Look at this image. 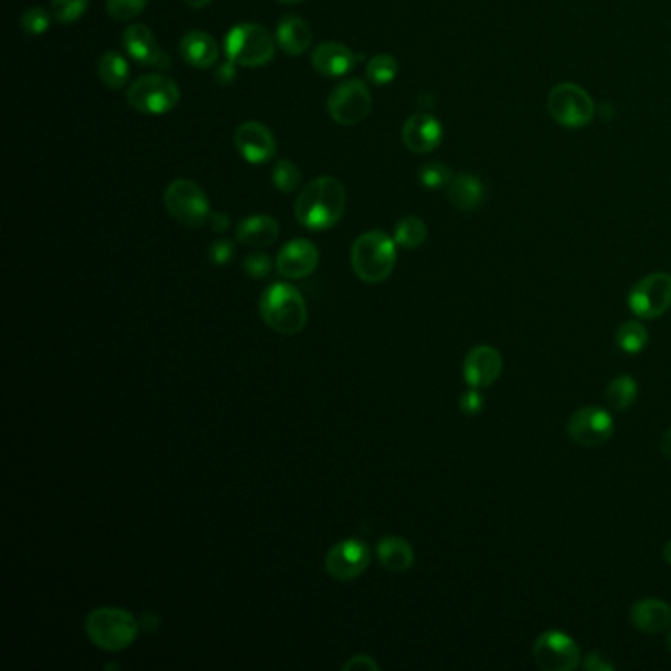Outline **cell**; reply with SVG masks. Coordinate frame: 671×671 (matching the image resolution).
<instances>
[{
    "instance_id": "484cf974",
    "label": "cell",
    "mask_w": 671,
    "mask_h": 671,
    "mask_svg": "<svg viewBox=\"0 0 671 671\" xmlns=\"http://www.w3.org/2000/svg\"><path fill=\"white\" fill-rule=\"evenodd\" d=\"M97 73H99V79L103 81L105 87H109L113 91H119L126 85L130 69H128V61L122 54L105 52L97 63Z\"/></svg>"
},
{
    "instance_id": "cb8c5ba5",
    "label": "cell",
    "mask_w": 671,
    "mask_h": 671,
    "mask_svg": "<svg viewBox=\"0 0 671 671\" xmlns=\"http://www.w3.org/2000/svg\"><path fill=\"white\" fill-rule=\"evenodd\" d=\"M447 199L459 211H475L485 201V185L471 174L453 176L447 185Z\"/></svg>"
},
{
    "instance_id": "ab89813d",
    "label": "cell",
    "mask_w": 671,
    "mask_h": 671,
    "mask_svg": "<svg viewBox=\"0 0 671 671\" xmlns=\"http://www.w3.org/2000/svg\"><path fill=\"white\" fill-rule=\"evenodd\" d=\"M583 668L587 671H612L614 666L609 664L599 652H589L583 660Z\"/></svg>"
},
{
    "instance_id": "f6af8a7d",
    "label": "cell",
    "mask_w": 671,
    "mask_h": 671,
    "mask_svg": "<svg viewBox=\"0 0 671 671\" xmlns=\"http://www.w3.org/2000/svg\"><path fill=\"white\" fill-rule=\"evenodd\" d=\"M189 8H205V6H209L213 0H183Z\"/></svg>"
},
{
    "instance_id": "7dc6e473",
    "label": "cell",
    "mask_w": 671,
    "mask_h": 671,
    "mask_svg": "<svg viewBox=\"0 0 671 671\" xmlns=\"http://www.w3.org/2000/svg\"><path fill=\"white\" fill-rule=\"evenodd\" d=\"M278 2H284V4H298V2H304V0H278Z\"/></svg>"
},
{
    "instance_id": "836d02e7",
    "label": "cell",
    "mask_w": 671,
    "mask_h": 671,
    "mask_svg": "<svg viewBox=\"0 0 671 671\" xmlns=\"http://www.w3.org/2000/svg\"><path fill=\"white\" fill-rule=\"evenodd\" d=\"M148 0H107V14L115 22H130L140 16L146 8Z\"/></svg>"
},
{
    "instance_id": "4fadbf2b",
    "label": "cell",
    "mask_w": 671,
    "mask_h": 671,
    "mask_svg": "<svg viewBox=\"0 0 671 671\" xmlns=\"http://www.w3.org/2000/svg\"><path fill=\"white\" fill-rule=\"evenodd\" d=\"M370 565V549L365 542L349 538L329 549L325 557L327 573L337 581H353Z\"/></svg>"
},
{
    "instance_id": "e0dca14e",
    "label": "cell",
    "mask_w": 671,
    "mask_h": 671,
    "mask_svg": "<svg viewBox=\"0 0 671 671\" xmlns=\"http://www.w3.org/2000/svg\"><path fill=\"white\" fill-rule=\"evenodd\" d=\"M502 372V355L488 345L469 351L463 363V378L469 388H487Z\"/></svg>"
},
{
    "instance_id": "7c38bea8",
    "label": "cell",
    "mask_w": 671,
    "mask_h": 671,
    "mask_svg": "<svg viewBox=\"0 0 671 671\" xmlns=\"http://www.w3.org/2000/svg\"><path fill=\"white\" fill-rule=\"evenodd\" d=\"M567 433L581 447H589V449L601 447L614 433V420L607 410L597 408V406H587V408L577 410L569 418Z\"/></svg>"
},
{
    "instance_id": "6da1fadb",
    "label": "cell",
    "mask_w": 671,
    "mask_h": 671,
    "mask_svg": "<svg viewBox=\"0 0 671 671\" xmlns=\"http://www.w3.org/2000/svg\"><path fill=\"white\" fill-rule=\"evenodd\" d=\"M347 209V191L331 176L307 183L296 199V219L309 231H327L335 227Z\"/></svg>"
},
{
    "instance_id": "ee69618b",
    "label": "cell",
    "mask_w": 671,
    "mask_h": 671,
    "mask_svg": "<svg viewBox=\"0 0 671 671\" xmlns=\"http://www.w3.org/2000/svg\"><path fill=\"white\" fill-rule=\"evenodd\" d=\"M662 451H664V455L671 457V429H668L662 437Z\"/></svg>"
},
{
    "instance_id": "4dcf8cb0",
    "label": "cell",
    "mask_w": 671,
    "mask_h": 671,
    "mask_svg": "<svg viewBox=\"0 0 671 671\" xmlns=\"http://www.w3.org/2000/svg\"><path fill=\"white\" fill-rule=\"evenodd\" d=\"M272 182L276 185V189H280L282 193H292L300 187L302 172L292 160L284 158V160L276 162V166L272 170Z\"/></svg>"
},
{
    "instance_id": "f546056e",
    "label": "cell",
    "mask_w": 671,
    "mask_h": 671,
    "mask_svg": "<svg viewBox=\"0 0 671 671\" xmlns=\"http://www.w3.org/2000/svg\"><path fill=\"white\" fill-rule=\"evenodd\" d=\"M398 75V60L390 54H378L366 63V77L374 85H388Z\"/></svg>"
},
{
    "instance_id": "74e56055",
    "label": "cell",
    "mask_w": 671,
    "mask_h": 671,
    "mask_svg": "<svg viewBox=\"0 0 671 671\" xmlns=\"http://www.w3.org/2000/svg\"><path fill=\"white\" fill-rule=\"evenodd\" d=\"M485 408V398L483 394L479 392V388H471L467 390L461 400H459V410L465 414V416H477L481 414Z\"/></svg>"
},
{
    "instance_id": "7402d4cb",
    "label": "cell",
    "mask_w": 671,
    "mask_h": 671,
    "mask_svg": "<svg viewBox=\"0 0 671 671\" xmlns=\"http://www.w3.org/2000/svg\"><path fill=\"white\" fill-rule=\"evenodd\" d=\"M280 237V225L274 217L252 215L246 217L237 227V241L252 248H266L276 243Z\"/></svg>"
},
{
    "instance_id": "d6a6232c",
    "label": "cell",
    "mask_w": 671,
    "mask_h": 671,
    "mask_svg": "<svg viewBox=\"0 0 671 671\" xmlns=\"http://www.w3.org/2000/svg\"><path fill=\"white\" fill-rule=\"evenodd\" d=\"M89 8V0H52V16L60 24L77 22Z\"/></svg>"
},
{
    "instance_id": "30bf717a",
    "label": "cell",
    "mask_w": 671,
    "mask_h": 671,
    "mask_svg": "<svg viewBox=\"0 0 671 671\" xmlns=\"http://www.w3.org/2000/svg\"><path fill=\"white\" fill-rule=\"evenodd\" d=\"M628 307L640 319H658L671 309V274L644 276L628 294Z\"/></svg>"
},
{
    "instance_id": "d4e9b609",
    "label": "cell",
    "mask_w": 671,
    "mask_h": 671,
    "mask_svg": "<svg viewBox=\"0 0 671 671\" xmlns=\"http://www.w3.org/2000/svg\"><path fill=\"white\" fill-rule=\"evenodd\" d=\"M311 40H313L311 28L300 16H286L278 24L276 42L290 56H302L305 50H309Z\"/></svg>"
},
{
    "instance_id": "bcb514c9",
    "label": "cell",
    "mask_w": 671,
    "mask_h": 671,
    "mask_svg": "<svg viewBox=\"0 0 671 671\" xmlns=\"http://www.w3.org/2000/svg\"><path fill=\"white\" fill-rule=\"evenodd\" d=\"M664 559H666L668 565H671V540L666 544V548H664Z\"/></svg>"
},
{
    "instance_id": "ac0fdd59",
    "label": "cell",
    "mask_w": 671,
    "mask_h": 671,
    "mask_svg": "<svg viewBox=\"0 0 671 671\" xmlns=\"http://www.w3.org/2000/svg\"><path fill=\"white\" fill-rule=\"evenodd\" d=\"M402 140L408 150L416 154H429L441 144L443 126L429 113H416L404 122Z\"/></svg>"
},
{
    "instance_id": "c3c4849f",
    "label": "cell",
    "mask_w": 671,
    "mask_h": 671,
    "mask_svg": "<svg viewBox=\"0 0 671 671\" xmlns=\"http://www.w3.org/2000/svg\"><path fill=\"white\" fill-rule=\"evenodd\" d=\"M668 648H670V652H671V632H670V634H668Z\"/></svg>"
},
{
    "instance_id": "52a82bcc",
    "label": "cell",
    "mask_w": 671,
    "mask_h": 671,
    "mask_svg": "<svg viewBox=\"0 0 671 671\" xmlns=\"http://www.w3.org/2000/svg\"><path fill=\"white\" fill-rule=\"evenodd\" d=\"M551 119L565 128H585L595 117L591 95L575 83H559L548 95Z\"/></svg>"
},
{
    "instance_id": "60d3db41",
    "label": "cell",
    "mask_w": 671,
    "mask_h": 671,
    "mask_svg": "<svg viewBox=\"0 0 671 671\" xmlns=\"http://www.w3.org/2000/svg\"><path fill=\"white\" fill-rule=\"evenodd\" d=\"M215 233H225L231 227V219L227 213H211L207 223Z\"/></svg>"
},
{
    "instance_id": "7bdbcfd3",
    "label": "cell",
    "mask_w": 671,
    "mask_h": 671,
    "mask_svg": "<svg viewBox=\"0 0 671 671\" xmlns=\"http://www.w3.org/2000/svg\"><path fill=\"white\" fill-rule=\"evenodd\" d=\"M158 626H160V618H158V614H154V612H150V610L142 614V618H140V628H142V630L154 632V630H158Z\"/></svg>"
},
{
    "instance_id": "e575fe53",
    "label": "cell",
    "mask_w": 671,
    "mask_h": 671,
    "mask_svg": "<svg viewBox=\"0 0 671 671\" xmlns=\"http://www.w3.org/2000/svg\"><path fill=\"white\" fill-rule=\"evenodd\" d=\"M451 180H453L451 168L441 164V162H429L426 166H422V170H420V182L427 189L447 187Z\"/></svg>"
},
{
    "instance_id": "f35d334b",
    "label": "cell",
    "mask_w": 671,
    "mask_h": 671,
    "mask_svg": "<svg viewBox=\"0 0 671 671\" xmlns=\"http://www.w3.org/2000/svg\"><path fill=\"white\" fill-rule=\"evenodd\" d=\"M343 670L347 671H359V670H366V671H378L380 670V666H378V662H374L370 656H366V654H359V656H353L349 662H345L343 664Z\"/></svg>"
},
{
    "instance_id": "603a6c76",
    "label": "cell",
    "mask_w": 671,
    "mask_h": 671,
    "mask_svg": "<svg viewBox=\"0 0 671 671\" xmlns=\"http://www.w3.org/2000/svg\"><path fill=\"white\" fill-rule=\"evenodd\" d=\"M376 553H378V561L382 563V567L392 573H406L408 569H412L416 561V553L410 546V542L398 536L380 538L376 544Z\"/></svg>"
},
{
    "instance_id": "5b68a950",
    "label": "cell",
    "mask_w": 671,
    "mask_h": 671,
    "mask_svg": "<svg viewBox=\"0 0 671 671\" xmlns=\"http://www.w3.org/2000/svg\"><path fill=\"white\" fill-rule=\"evenodd\" d=\"M227 60L243 67H262L276 54L274 36L260 24L244 22L229 30L225 38Z\"/></svg>"
},
{
    "instance_id": "8d00e7d4",
    "label": "cell",
    "mask_w": 671,
    "mask_h": 671,
    "mask_svg": "<svg viewBox=\"0 0 671 671\" xmlns=\"http://www.w3.org/2000/svg\"><path fill=\"white\" fill-rule=\"evenodd\" d=\"M235 254V243L233 241H227V239H219L215 243L209 246V260L215 264V266H225L229 264V260L233 258Z\"/></svg>"
},
{
    "instance_id": "8992f818",
    "label": "cell",
    "mask_w": 671,
    "mask_h": 671,
    "mask_svg": "<svg viewBox=\"0 0 671 671\" xmlns=\"http://www.w3.org/2000/svg\"><path fill=\"white\" fill-rule=\"evenodd\" d=\"M128 105L144 115H166L180 101V87L174 79L150 73L138 77L126 91Z\"/></svg>"
},
{
    "instance_id": "3957f363",
    "label": "cell",
    "mask_w": 671,
    "mask_h": 671,
    "mask_svg": "<svg viewBox=\"0 0 671 671\" xmlns=\"http://www.w3.org/2000/svg\"><path fill=\"white\" fill-rule=\"evenodd\" d=\"M396 241L384 231H368L351 248V266L359 280L380 284L396 268Z\"/></svg>"
},
{
    "instance_id": "277c9868",
    "label": "cell",
    "mask_w": 671,
    "mask_h": 671,
    "mask_svg": "<svg viewBox=\"0 0 671 671\" xmlns=\"http://www.w3.org/2000/svg\"><path fill=\"white\" fill-rule=\"evenodd\" d=\"M140 630V620H136L128 610L119 607H99L91 610L85 620V632L89 640L105 652H121L132 646Z\"/></svg>"
},
{
    "instance_id": "4316f807",
    "label": "cell",
    "mask_w": 671,
    "mask_h": 671,
    "mask_svg": "<svg viewBox=\"0 0 671 671\" xmlns=\"http://www.w3.org/2000/svg\"><path fill=\"white\" fill-rule=\"evenodd\" d=\"M648 339H650L648 327L638 319L622 323L616 331V347L626 355L642 353L648 345Z\"/></svg>"
},
{
    "instance_id": "9c48e42d",
    "label": "cell",
    "mask_w": 671,
    "mask_h": 671,
    "mask_svg": "<svg viewBox=\"0 0 671 671\" xmlns=\"http://www.w3.org/2000/svg\"><path fill=\"white\" fill-rule=\"evenodd\" d=\"M372 109L370 91L361 79H349L339 83L327 99L329 117L337 124L355 126L365 121Z\"/></svg>"
},
{
    "instance_id": "ffe728a7",
    "label": "cell",
    "mask_w": 671,
    "mask_h": 671,
    "mask_svg": "<svg viewBox=\"0 0 671 671\" xmlns=\"http://www.w3.org/2000/svg\"><path fill=\"white\" fill-rule=\"evenodd\" d=\"M183 61L195 69H209L219 61V44L215 38L201 30L187 32L180 42Z\"/></svg>"
},
{
    "instance_id": "ba28073f",
    "label": "cell",
    "mask_w": 671,
    "mask_h": 671,
    "mask_svg": "<svg viewBox=\"0 0 671 671\" xmlns=\"http://www.w3.org/2000/svg\"><path fill=\"white\" fill-rule=\"evenodd\" d=\"M168 213L185 227H203L209 223L211 207L205 191L191 180H176L164 191Z\"/></svg>"
},
{
    "instance_id": "9a60e30c",
    "label": "cell",
    "mask_w": 671,
    "mask_h": 671,
    "mask_svg": "<svg viewBox=\"0 0 671 671\" xmlns=\"http://www.w3.org/2000/svg\"><path fill=\"white\" fill-rule=\"evenodd\" d=\"M235 146L248 164H266L276 156V140L260 122H243L235 132Z\"/></svg>"
},
{
    "instance_id": "44dd1931",
    "label": "cell",
    "mask_w": 671,
    "mask_h": 671,
    "mask_svg": "<svg viewBox=\"0 0 671 671\" xmlns=\"http://www.w3.org/2000/svg\"><path fill=\"white\" fill-rule=\"evenodd\" d=\"M632 624L646 634H660L671 626V607L660 599H642L630 610Z\"/></svg>"
},
{
    "instance_id": "5bb4252c",
    "label": "cell",
    "mask_w": 671,
    "mask_h": 671,
    "mask_svg": "<svg viewBox=\"0 0 671 671\" xmlns=\"http://www.w3.org/2000/svg\"><path fill=\"white\" fill-rule=\"evenodd\" d=\"M122 48L126 54L140 65L168 69L170 58L162 52L154 32L144 24H130L122 32Z\"/></svg>"
},
{
    "instance_id": "2e32d148",
    "label": "cell",
    "mask_w": 671,
    "mask_h": 671,
    "mask_svg": "<svg viewBox=\"0 0 671 671\" xmlns=\"http://www.w3.org/2000/svg\"><path fill=\"white\" fill-rule=\"evenodd\" d=\"M319 264V250L307 239H294L284 244L276 256V270L284 278L300 280L307 278Z\"/></svg>"
},
{
    "instance_id": "f1b7e54d",
    "label": "cell",
    "mask_w": 671,
    "mask_h": 671,
    "mask_svg": "<svg viewBox=\"0 0 671 671\" xmlns=\"http://www.w3.org/2000/svg\"><path fill=\"white\" fill-rule=\"evenodd\" d=\"M427 227L426 223L420 217H404L396 223L394 229V241L398 246L406 248V250H414L420 248L422 244L426 243Z\"/></svg>"
},
{
    "instance_id": "1f68e13d",
    "label": "cell",
    "mask_w": 671,
    "mask_h": 671,
    "mask_svg": "<svg viewBox=\"0 0 671 671\" xmlns=\"http://www.w3.org/2000/svg\"><path fill=\"white\" fill-rule=\"evenodd\" d=\"M52 18L54 16L46 8H42V6H30V8L24 10V14L20 18V26L30 36H42L50 28Z\"/></svg>"
},
{
    "instance_id": "83f0119b",
    "label": "cell",
    "mask_w": 671,
    "mask_h": 671,
    "mask_svg": "<svg viewBox=\"0 0 671 671\" xmlns=\"http://www.w3.org/2000/svg\"><path fill=\"white\" fill-rule=\"evenodd\" d=\"M605 396H607V402H609L612 410L624 412L634 404V400L638 396V384L632 376H626V374L616 376V378H612Z\"/></svg>"
},
{
    "instance_id": "7a4b0ae2",
    "label": "cell",
    "mask_w": 671,
    "mask_h": 671,
    "mask_svg": "<svg viewBox=\"0 0 671 671\" xmlns=\"http://www.w3.org/2000/svg\"><path fill=\"white\" fill-rule=\"evenodd\" d=\"M260 315L264 323L282 335H296L307 323L304 296L290 284L276 282L260 298Z\"/></svg>"
},
{
    "instance_id": "d6986e66",
    "label": "cell",
    "mask_w": 671,
    "mask_h": 671,
    "mask_svg": "<svg viewBox=\"0 0 671 671\" xmlns=\"http://www.w3.org/2000/svg\"><path fill=\"white\" fill-rule=\"evenodd\" d=\"M359 61V56L339 42H323L311 54V65L325 77H343Z\"/></svg>"
},
{
    "instance_id": "8fae6325",
    "label": "cell",
    "mask_w": 671,
    "mask_h": 671,
    "mask_svg": "<svg viewBox=\"0 0 671 671\" xmlns=\"http://www.w3.org/2000/svg\"><path fill=\"white\" fill-rule=\"evenodd\" d=\"M534 662L544 671H571L581 664V650L571 636L548 630L534 642Z\"/></svg>"
},
{
    "instance_id": "b9f144b4",
    "label": "cell",
    "mask_w": 671,
    "mask_h": 671,
    "mask_svg": "<svg viewBox=\"0 0 671 671\" xmlns=\"http://www.w3.org/2000/svg\"><path fill=\"white\" fill-rule=\"evenodd\" d=\"M237 65L233 63V61L227 60V63H223L219 69H217V79H219V83H223V85H227V83H231L233 79H235V75H237V69H235Z\"/></svg>"
},
{
    "instance_id": "d590c367",
    "label": "cell",
    "mask_w": 671,
    "mask_h": 671,
    "mask_svg": "<svg viewBox=\"0 0 671 671\" xmlns=\"http://www.w3.org/2000/svg\"><path fill=\"white\" fill-rule=\"evenodd\" d=\"M244 272L254 280H264L272 272V260L264 252H252L244 258Z\"/></svg>"
}]
</instances>
